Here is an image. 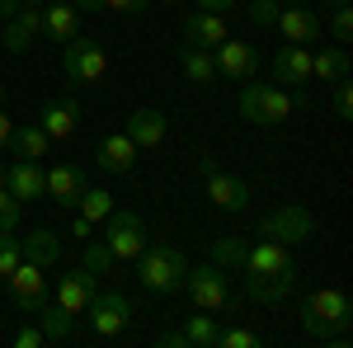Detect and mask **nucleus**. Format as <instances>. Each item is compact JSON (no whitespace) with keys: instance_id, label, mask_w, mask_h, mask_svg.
Returning <instances> with one entry per match:
<instances>
[{"instance_id":"16","label":"nucleus","mask_w":353,"mask_h":348,"mask_svg":"<svg viewBox=\"0 0 353 348\" xmlns=\"http://www.w3.org/2000/svg\"><path fill=\"white\" fill-rule=\"evenodd\" d=\"M43 33V5H19V14L5 19V33H0V48L5 52H28V43Z\"/></svg>"},{"instance_id":"22","label":"nucleus","mask_w":353,"mask_h":348,"mask_svg":"<svg viewBox=\"0 0 353 348\" xmlns=\"http://www.w3.org/2000/svg\"><path fill=\"white\" fill-rule=\"evenodd\" d=\"M165 127H170V123H165L161 108H132V118L123 123V132L137 141V151H141V146H161Z\"/></svg>"},{"instance_id":"14","label":"nucleus","mask_w":353,"mask_h":348,"mask_svg":"<svg viewBox=\"0 0 353 348\" xmlns=\"http://www.w3.org/2000/svg\"><path fill=\"white\" fill-rule=\"evenodd\" d=\"M99 292V273H90V268H71V273H61V283H57V306L61 311H71V316H85V306H90V296Z\"/></svg>"},{"instance_id":"15","label":"nucleus","mask_w":353,"mask_h":348,"mask_svg":"<svg viewBox=\"0 0 353 348\" xmlns=\"http://www.w3.org/2000/svg\"><path fill=\"white\" fill-rule=\"evenodd\" d=\"M273 81L288 85V90H306L311 85V48L288 43L283 52H273Z\"/></svg>"},{"instance_id":"24","label":"nucleus","mask_w":353,"mask_h":348,"mask_svg":"<svg viewBox=\"0 0 353 348\" xmlns=\"http://www.w3.org/2000/svg\"><path fill=\"white\" fill-rule=\"evenodd\" d=\"M81 193H85V165H57V170H48V198H57L61 207H76Z\"/></svg>"},{"instance_id":"10","label":"nucleus","mask_w":353,"mask_h":348,"mask_svg":"<svg viewBox=\"0 0 353 348\" xmlns=\"http://www.w3.org/2000/svg\"><path fill=\"white\" fill-rule=\"evenodd\" d=\"M104 221H109V226H104V245H109L118 259H137V254L146 249V221H141L132 207H113Z\"/></svg>"},{"instance_id":"36","label":"nucleus","mask_w":353,"mask_h":348,"mask_svg":"<svg viewBox=\"0 0 353 348\" xmlns=\"http://www.w3.org/2000/svg\"><path fill=\"white\" fill-rule=\"evenodd\" d=\"M273 19H278V0H250V24L273 28Z\"/></svg>"},{"instance_id":"13","label":"nucleus","mask_w":353,"mask_h":348,"mask_svg":"<svg viewBox=\"0 0 353 348\" xmlns=\"http://www.w3.org/2000/svg\"><path fill=\"white\" fill-rule=\"evenodd\" d=\"M273 28H278L288 43H301V48H316V43H321V14L306 10V5H278Z\"/></svg>"},{"instance_id":"31","label":"nucleus","mask_w":353,"mask_h":348,"mask_svg":"<svg viewBox=\"0 0 353 348\" xmlns=\"http://www.w3.org/2000/svg\"><path fill=\"white\" fill-rule=\"evenodd\" d=\"M113 264H118V254H113L104 240H85V268H90V273L104 278V273H113Z\"/></svg>"},{"instance_id":"37","label":"nucleus","mask_w":353,"mask_h":348,"mask_svg":"<svg viewBox=\"0 0 353 348\" xmlns=\"http://www.w3.org/2000/svg\"><path fill=\"white\" fill-rule=\"evenodd\" d=\"M334 113H339L344 123L353 118V85H349V76H344V81H334Z\"/></svg>"},{"instance_id":"50","label":"nucleus","mask_w":353,"mask_h":348,"mask_svg":"<svg viewBox=\"0 0 353 348\" xmlns=\"http://www.w3.org/2000/svg\"><path fill=\"white\" fill-rule=\"evenodd\" d=\"M321 5H339V0H321Z\"/></svg>"},{"instance_id":"21","label":"nucleus","mask_w":353,"mask_h":348,"mask_svg":"<svg viewBox=\"0 0 353 348\" xmlns=\"http://www.w3.org/2000/svg\"><path fill=\"white\" fill-rule=\"evenodd\" d=\"M43 33L52 38L57 48L71 43V38L81 33V10H76V5H61V0H48V5H43Z\"/></svg>"},{"instance_id":"51","label":"nucleus","mask_w":353,"mask_h":348,"mask_svg":"<svg viewBox=\"0 0 353 348\" xmlns=\"http://www.w3.org/2000/svg\"><path fill=\"white\" fill-rule=\"evenodd\" d=\"M165 5H179V0H165Z\"/></svg>"},{"instance_id":"28","label":"nucleus","mask_w":353,"mask_h":348,"mask_svg":"<svg viewBox=\"0 0 353 348\" xmlns=\"http://www.w3.org/2000/svg\"><path fill=\"white\" fill-rule=\"evenodd\" d=\"M5 146H10L19 161H43V156H48V146H52V136H48L43 127H38V123H33V127H14Z\"/></svg>"},{"instance_id":"7","label":"nucleus","mask_w":353,"mask_h":348,"mask_svg":"<svg viewBox=\"0 0 353 348\" xmlns=\"http://www.w3.org/2000/svg\"><path fill=\"white\" fill-rule=\"evenodd\" d=\"M259 236L292 249V245H306L311 236H316V216L306 212L301 203H283V207H273V212L259 221Z\"/></svg>"},{"instance_id":"8","label":"nucleus","mask_w":353,"mask_h":348,"mask_svg":"<svg viewBox=\"0 0 353 348\" xmlns=\"http://www.w3.org/2000/svg\"><path fill=\"white\" fill-rule=\"evenodd\" d=\"M128 320H132V306L123 292H94L85 306V325H90L94 339H118L128 329Z\"/></svg>"},{"instance_id":"23","label":"nucleus","mask_w":353,"mask_h":348,"mask_svg":"<svg viewBox=\"0 0 353 348\" xmlns=\"http://www.w3.org/2000/svg\"><path fill=\"white\" fill-rule=\"evenodd\" d=\"M19 254L38 268H52V264H61V236L48 231V226H38V231H28L24 240H19Z\"/></svg>"},{"instance_id":"17","label":"nucleus","mask_w":353,"mask_h":348,"mask_svg":"<svg viewBox=\"0 0 353 348\" xmlns=\"http://www.w3.org/2000/svg\"><path fill=\"white\" fill-rule=\"evenodd\" d=\"M76 123H81V99L76 94H57V99H48L38 108V127L48 136H71Z\"/></svg>"},{"instance_id":"30","label":"nucleus","mask_w":353,"mask_h":348,"mask_svg":"<svg viewBox=\"0 0 353 348\" xmlns=\"http://www.w3.org/2000/svg\"><path fill=\"white\" fill-rule=\"evenodd\" d=\"M76 212L90 216V221L99 226V221H104V216L113 212V193H104V188H90V184H85V193L76 198Z\"/></svg>"},{"instance_id":"20","label":"nucleus","mask_w":353,"mask_h":348,"mask_svg":"<svg viewBox=\"0 0 353 348\" xmlns=\"http://www.w3.org/2000/svg\"><path fill=\"white\" fill-rule=\"evenodd\" d=\"M221 38H231L221 14H212V10H193V14H184V43H193V48H208V52H212Z\"/></svg>"},{"instance_id":"46","label":"nucleus","mask_w":353,"mask_h":348,"mask_svg":"<svg viewBox=\"0 0 353 348\" xmlns=\"http://www.w3.org/2000/svg\"><path fill=\"white\" fill-rule=\"evenodd\" d=\"M278 5H306V0H278Z\"/></svg>"},{"instance_id":"25","label":"nucleus","mask_w":353,"mask_h":348,"mask_svg":"<svg viewBox=\"0 0 353 348\" xmlns=\"http://www.w3.org/2000/svg\"><path fill=\"white\" fill-rule=\"evenodd\" d=\"M179 71H184V81L198 85V90L217 81V61H212V52H208V48H193V43L179 48Z\"/></svg>"},{"instance_id":"43","label":"nucleus","mask_w":353,"mask_h":348,"mask_svg":"<svg viewBox=\"0 0 353 348\" xmlns=\"http://www.w3.org/2000/svg\"><path fill=\"white\" fill-rule=\"evenodd\" d=\"M71 5H76L81 14H99V10H104V0H71Z\"/></svg>"},{"instance_id":"45","label":"nucleus","mask_w":353,"mask_h":348,"mask_svg":"<svg viewBox=\"0 0 353 348\" xmlns=\"http://www.w3.org/2000/svg\"><path fill=\"white\" fill-rule=\"evenodd\" d=\"M10 14H19V0H0V19H10Z\"/></svg>"},{"instance_id":"44","label":"nucleus","mask_w":353,"mask_h":348,"mask_svg":"<svg viewBox=\"0 0 353 348\" xmlns=\"http://www.w3.org/2000/svg\"><path fill=\"white\" fill-rule=\"evenodd\" d=\"M10 132H14V123L5 118V108H0V151H5V141H10Z\"/></svg>"},{"instance_id":"34","label":"nucleus","mask_w":353,"mask_h":348,"mask_svg":"<svg viewBox=\"0 0 353 348\" xmlns=\"http://www.w3.org/2000/svg\"><path fill=\"white\" fill-rule=\"evenodd\" d=\"M254 344H259V334L245 329V325H231V329H221V334H217V348H254Z\"/></svg>"},{"instance_id":"38","label":"nucleus","mask_w":353,"mask_h":348,"mask_svg":"<svg viewBox=\"0 0 353 348\" xmlns=\"http://www.w3.org/2000/svg\"><path fill=\"white\" fill-rule=\"evenodd\" d=\"M48 339H43V329L38 325H19V334H14V348H43Z\"/></svg>"},{"instance_id":"18","label":"nucleus","mask_w":353,"mask_h":348,"mask_svg":"<svg viewBox=\"0 0 353 348\" xmlns=\"http://www.w3.org/2000/svg\"><path fill=\"white\" fill-rule=\"evenodd\" d=\"M5 188L19 198V203H38V198H48V170L38 161H19L5 170Z\"/></svg>"},{"instance_id":"9","label":"nucleus","mask_w":353,"mask_h":348,"mask_svg":"<svg viewBox=\"0 0 353 348\" xmlns=\"http://www.w3.org/2000/svg\"><path fill=\"white\" fill-rule=\"evenodd\" d=\"M203 188H208V203H217L221 212H245L250 207V184L236 179V174H226L212 156H203Z\"/></svg>"},{"instance_id":"19","label":"nucleus","mask_w":353,"mask_h":348,"mask_svg":"<svg viewBox=\"0 0 353 348\" xmlns=\"http://www.w3.org/2000/svg\"><path fill=\"white\" fill-rule=\"evenodd\" d=\"M94 161H99V170L104 174H128L137 165V141L128 132H109L99 136V151H94Z\"/></svg>"},{"instance_id":"48","label":"nucleus","mask_w":353,"mask_h":348,"mask_svg":"<svg viewBox=\"0 0 353 348\" xmlns=\"http://www.w3.org/2000/svg\"><path fill=\"white\" fill-rule=\"evenodd\" d=\"M0 108H5V85H0Z\"/></svg>"},{"instance_id":"3","label":"nucleus","mask_w":353,"mask_h":348,"mask_svg":"<svg viewBox=\"0 0 353 348\" xmlns=\"http://www.w3.org/2000/svg\"><path fill=\"white\" fill-rule=\"evenodd\" d=\"M184 278H189V259L174 249V245H151L137 254V283L146 287V292H179L184 287Z\"/></svg>"},{"instance_id":"29","label":"nucleus","mask_w":353,"mask_h":348,"mask_svg":"<svg viewBox=\"0 0 353 348\" xmlns=\"http://www.w3.org/2000/svg\"><path fill=\"white\" fill-rule=\"evenodd\" d=\"M38 329H43V339H48V344H66V339L76 334V316H71V311H61L57 301H48V306L38 311Z\"/></svg>"},{"instance_id":"2","label":"nucleus","mask_w":353,"mask_h":348,"mask_svg":"<svg viewBox=\"0 0 353 348\" xmlns=\"http://www.w3.org/2000/svg\"><path fill=\"white\" fill-rule=\"evenodd\" d=\"M297 316H301V329H306L311 339L344 344V339H349V325H353V301H349V292H339V287H321V292H311L297 306Z\"/></svg>"},{"instance_id":"6","label":"nucleus","mask_w":353,"mask_h":348,"mask_svg":"<svg viewBox=\"0 0 353 348\" xmlns=\"http://www.w3.org/2000/svg\"><path fill=\"white\" fill-rule=\"evenodd\" d=\"M184 292H189V301L198 306V311H226L231 306V273L221 264H189V278H184Z\"/></svg>"},{"instance_id":"49","label":"nucleus","mask_w":353,"mask_h":348,"mask_svg":"<svg viewBox=\"0 0 353 348\" xmlns=\"http://www.w3.org/2000/svg\"><path fill=\"white\" fill-rule=\"evenodd\" d=\"M0 188H5V165H0Z\"/></svg>"},{"instance_id":"40","label":"nucleus","mask_w":353,"mask_h":348,"mask_svg":"<svg viewBox=\"0 0 353 348\" xmlns=\"http://www.w3.org/2000/svg\"><path fill=\"white\" fill-rule=\"evenodd\" d=\"M71 236H76V240H90V236H94V221H90V216H71Z\"/></svg>"},{"instance_id":"11","label":"nucleus","mask_w":353,"mask_h":348,"mask_svg":"<svg viewBox=\"0 0 353 348\" xmlns=\"http://www.w3.org/2000/svg\"><path fill=\"white\" fill-rule=\"evenodd\" d=\"M43 273H48V268H38V264H28V259H19V264H14V273L5 278L19 316H38V311L48 306V278H43Z\"/></svg>"},{"instance_id":"26","label":"nucleus","mask_w":353,"mask_h":348,"mask_svg":"<svg viewBox=\"0 0 353 348\" xmlns=\"http://www.w3.org/2000/svg\"><path fill=\"white\" fill-rule=\"evenodd\" d=\"M349 76V48H325V52H311V81H325V85H334V81H344Z\"/></svg>"},{"instance_id":"27","label":"nucleus","mask_w":353,"mask_h":348,"mask_svg":"<svg viewBox=\"0 0 353 348\" xmlns=\"http://www.w3.org/2000/svg\"><path fill=\"white\" fill-rule=\"evenodd\" d=\"M217 334H221L217 311H198L193 306V316L184 320V344L189 348H217Z\"/></svg>"},{"instance_id":"12","label":"nucleus","mask_w":353,"mask_h":348,"mask_svg":"<svg viewBox=\"0 0 353 348\" xmlns=\"http://www.w3.org/2000/svg\"><path fill=\"white\" fill-rule=\"evenodd\" d=\"M212 61H217V76L245 85V81H254V71H259V48H250L241 38H221L212 48Z\"/></svg>"},{"instance_id":"33","label":"nucleus","mask_w":353,"mask_h":348,"mask_svg":"<svg viewBox=\"0 0 353 348\" xmlns=\"http://www.w3.org/2000/svg\"><path fill=\"white\" fill-rule=\"evenodd\" d=\"M19 259H24V254H19V240H14V231H0V278H10Z\"/></svg>"},{"instance_id":"41","label":"nucleus","mask_w":353,"mask_h":348,"mask_svg":"<svg viewBox=\"0 0 353 348\" xmlns=\"http://www.w3.org/2000/svg\"><path fill=\"white\" fill-rule=\"evenodd\" d=\"M156 344H161V348H189V344H184V329H161Z\"/></svg>"},{"instance_id":"35","label":"nucleus","mask_w":353,"mask_h":348,"mask_svg":"<svg viewBox=\"0 0 353 348\" xmlns=\"http://www.w3.org/2000/svg\"><path fill=\"white\" fill-rule=\"evenodd\" d=\"M19 212H24V203L10 188H0V231H14L19 226Z\"/></svg>"},{"instance_id":"32","label":"nucleus","mask_w":353,"mask_h":348,"mask_svg":"<svg viewBox=\"0 0 353 348\" xmlns=\"http://www.w3.org/2000/svg\"><path fill=\"white\" fill-rule=\"evenodd\" d=\"M330 28H334V43H339V48H349V38H353V5H349V0H339V5H334Z\"/></svg>"},{"instance_id":"42","label":"nucleus","mask_w":353,"mask_h":348,"mask_svg":"<svg viewBox=\"0 0 353 348\" xmlns=\"http://www.w3.org/2000/svg\"><path fill=\"white\" fill-rule=\"evenodd\" d=\"M198 10H212V14H226V10H236V0H198Z\"/></svg>"},{"instance_id":"5","label":"nucleus","mask_w":353,"mask_h":348,"mask_svg":"<svg viewBox=\"0 0 353 348\" xmlns=\"http://www.w3.org/2000/svg\"><path fill=\"white\" fill-rule=\"evenodd\" d=\"M61 71H66V81H71V85L104 81V71H109V52H104V43L76 33L71 43H61Z\"/></svg>"},{"instance_id":"4","label":"nucleus","mask_w":353,"mask_h":348,"mask_svg":"<svg viewBox=\"0 0 353 348\" xmlns=\"http://www.w3.org/2000/svg\"><path fill=\"white\" fill-rule=\"evenodd\" d=\"M297 108V99L283 90V85H259V81H245V90L236 94V113L254 127H278L288 123V113Z\"/></svg>"},{"instance_id":"1","label":"nucleus","mask_w":353,"mask_h":348,"mask_svg":"<svg viewBox=\"0 0 353 348\" xmlns=\"http://www.w3.org/2000/svg\"><path fill=\"white\" fill-rule=\"evenodd\" d=\"M212 264H221L226 273H241V287L250 301H288V292L297 287V264L288 254V245L278 240H259L250 245L245 236H221L212 240Z\"/></svg>"},{"instance_id":"47","label":"nucleus","mask_w":353,"mask_h":348,"mask_svg":"<svg viewBox=\"0 0 353 348\" xmlns=\"http://www.w3.org/2000/svg\"><path fill=\"white\" fill-rule=\"evenodd\" d=\"M19 5H48V0H19Z\"/></svg>"},{"instance_id":"52","label":"nucleus","mask_w":353,"mask_h":348,"mask_svg":"<svg viewBox=\"0 0 353 348\" xmlns=\"http://www.w3.org/2000/svg\"><path fill=\"white\" fill-rule=\"evenodd\" d=\"M0 33H5V19H0Z\"/></svg>"},{"instance_id":"39","label":"nucleus","mask_w":353,"mask_h":348,"mask_svg":"<svg viewBox=\"0 0 353 348\" xmlns=\"http://www.w3.org/2000/svg\"><path fill=\"white\" fill-rule=\"evenodd\" d=\"M146 5H151V0H104V10H109V14H141Z\"/></svg>"}]
</instances>
